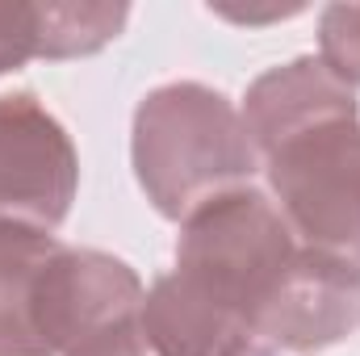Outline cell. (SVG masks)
I'll return each mask as SVG.
<instances>
[{
	"label": "cell",
	"mask_w": 360,
	"mask_h": 356,
	"mask_svg": "<svg viewBox=\"0 0 360 356\" xmlns=\"http://www.w3.org/2000/svg\"><path fill=\"white\" fill-rule=\"evenodd\" d=\"M130 164L155 214L184 222L197 205L252 184L260 151L231 96L197 80H172L139 101Z\"/></svg>",
	"instance_id": "cell-1"
},
{
	"label": "cell",
	"mask_w": 360,
	"mask_h": 356,
	"mask_svg": "<svg viewBox=\"0 0 360 356\" xmlns=\"http://www.w3.org/2000/svg\"><path fill=\"white\" fill-rule=\"evenodd\" d=\"M293 256L297 239L276 201L243 184L180 222L172 281L252 340V323Z\"/></svg>",
	"instance_id": "cell-2"
},
{
	"label": "cell",
	"mask_w": 360,
	"mask_h": 356,
	"mask_svg": "<svg viewBox=\"0 0 360 356\" xmlns=\"http://www.w3.org/2000/svg\"><path fill=\"white\" fill-rule=\"evenodd\" d=\"M260 164L297 248L360 272V117L306 130Z\"/></svg>",
	"instance_id": "cell-3"
},
{
	"label": "cell",
	"mask_w": 360,
	"mask_h": 356,
	"mask_svg": "<svg viewBox=\"0 0 360 356\" xmlns=\"http://www.w3.org/2000/svg\"><path fill=\"white\" fill-rule=\"evenodd\" d=\"M80 193L68 126L34 92H0V222L59 231Z\"/></svg>",
	"instance_id": "cell-4"
},
{
	"label": "cell",
	"mask_w": 360,
	"mask_h": 356,
	"mask_svg": "<svg viewBox=\"0 0 360 356\" xmlns=\"http://www.w3.org/2000/svg\"><path fill=\"white\" fill-rule=\"evenodd\" d=\"M360 331V272L297 248L252 323L256 348L323 352Z\"/></svg>",
	"instance_id": "cell-5"
},
{
	"label": "cell",
	"mask_w": 360,
	"mask_h": 356,
	"mask_svg": "<svg viewBox=\"0 0 360 356\" xmlns=\"http://www.w3.org/2000/svg\"><path fill=\"white\" fill-rule=\"evenodd\" d=\"M143 293L139 272L126 260L96 248L59 243L38 281V331L51 356H63L101 327L139 314Z\"/></svg>",
	"instance_id": "cell-6"
},
{
	"label": "cell",
	"mask_w": 360,
	"mask_h": 356,
	"mask_svg": "<svg viewBox=\"0 0 360 356\" xmlns=\"http://www.w3.org/2000/svg\"><path fill=\"white\" fill-rule=\"evenodd\" d=\"M239 113L264 160L269 151L285 147L289 139L306 130L360 117V105L356 92L323 68V59L302 55V59H289L281 68H269L264 76H256Z\"/></svg>",
	"instance_id": "cell-7"
},
{
	"label": "cell",
	"mask_w": 360,
	"mask_h": 356,
	"mask_svg": "<svg viewBox=\"0 0 360 356\" xmlns=\"http://www.w3.org/2000/svg\"><path fill=\"white\" fill-rule=\"evenodd\" d=\"M59 239L21 222H0V356H51L38 331V281Z\"/></svg>",
	"instance_id": "cell-8"
},
{
	"label": "cell",
	"mask_w": 360,
	"mask_h": 356,
	"mask_svg": "<svg viewBox=\"0 0 360 356\" xmlns=\"http://www.w3.org/2000/svg\"><path fill=\"white\" fill-rule=\"evenodd\" d=\"M139 323L160 356H239L256 348L235 323L214 314L205 302H197L188 289H180L168 276H160L139 306Z\"/></svg>",
	"instance_id": "cell-9"
},
{
	"label": "cell",
	"mask_w": 360,
	"mask_h": 356,
	"mask_svg": "<svg viewBox=\"0 0 360 356\" xmlns=\"http://www.w3.org/2000/svg\"><path fill=\"white\" fill-rule=\"evenodd\" d=\"M130 21V4H38V59L63 63L105 51Z\"/></svg>",
	"instance_id": "cell-10"
},
{
	"label": "cell",
	"mask_w": 360,
	"mask_h": 356,
	"mask_svg": "<svg viewBox=\"0 0 360 356\" xmlns=\"http://www.w3.org/2000/svg\"><path fill=\"white\" fill-rule=\"evenodd\" d=\"M319 59L335 80L360 89V4H327L319 13Z\"/></svg>",
	"instance_id": "cell-11"
},
{
	"label": "cell",
	"mask_w": 360,
	"mask_h": 356,
	"mask_svg": "<svg viewBox=\"0 0 360 356\" xmlns=\"http://www.w3.org/2000/svg\"><path fill=\"white\" fill-rule=\"evenodd\" d=\"M38 59V4H0V76Z\"/></svg>",
	"instance_id": "cell-12"
},
{
	"label": "cell",
	"mask_w": 360,
	"mask_h": 356,
	"mask_svg": "<svg viewBox=\"0 0 360 356\" xmlns=\"http://www.w3.org/2000/svg\"><path fill=\"white\" fill-rule=\"evenodd\" d=\"M63 356H160V348L147 340L139 314H130V319H117V323L101 327L89 340H80L72 352Z\"/></svg>",
	"instance_id": "cell-13"
},
{
	"label": "cell",
	"mask_w": 360,
	"mask_h": 356,
	"mask_svg": "<svg viewBox=\"0 0 360 356\" xmlns=\"http://www.w3.org/2000/svg\"><path fill=\"white\" fill-rule=\"evenodd\" d=\"M210 13H218V17H226V21H239V25H260V21H285V17H297L302 4H293V8H269V13H235V8H210Z\"/></svg>",
	"instance_id": "cell-14"
},
{
	"label": "cell",
	"mask_w": 360,
	"mask_h": 356,
	"mask_svg": "<svg viewBox=\"0 0 360 356\" xmlns=\"http://www.w3.org/2000/svg\"><path fill=\"white\" fill-rule=\"evenodd\" d=\"M239 356H276V352H269V348H248V352H239Z\"/></svg>",
	"instance_id": "cell-15"
}]
</instances>
